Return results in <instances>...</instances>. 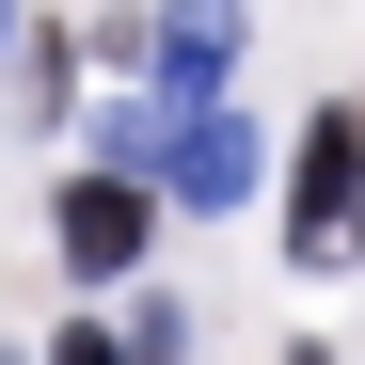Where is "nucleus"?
I'll use <instances>...</instances> for the list:
<instances>
[{"label":"nucleus","mask_w":365,"mask_h":365,"mask_svg":"<svg viewBox=\"0 0 365 365\" xmlns=\"http://www.w3.org/2000/svg\"><path fill=\"white\" fill-rule=\"evenodd\" d=\"M48 238H64V270H80V286H111V270H143L159 191H143V175H80V191L48 207Z\"/></svg>","instance_id":"1"},{"label":"nucleus","mask_w":365,"mask_h":365,"mask_svg":"<svg viewBox=\"0 0 365 365\" xmlns=\"http://www.w3.org/2000/svg\"><path fill=\"white\" fill-rule=\"evenodd\" d=\"M349 207H365V128H349V111H318V128H302V191H286V238H302V255H334V238H349Z\"/></svg>","instance_id":"2"},{"label":"nucleus","mask_w":365,"mask_h":365,"mask_svg":"<svg viewBox=\"0 0 365 365\" xmlns=\"http://www.w3.org/2000/svg\"><path fill=\"white\" fill-rule=\"evenodd\" d=\"M222 80H238V0H175L159 16V96L175 111H222Z\"/></svg>","instance_id":"3"},{"label":"nucleus","mask_w":365,"mask_h":365,"mask_svg":"<svg viewBox=\"0 0 365 365\" xmlns=\"http://www.w3.org/2000/svg\"><path fill=\"white\" fill-rule=\"evenodd\" d=\"M255 128H238V111H191V128H175V207H255Z\"/></svg>","instance_id":"4"},{"label":"nucleus","mask_w":365,"mask_h":365,"mask_svg":"<svg viewBox=\"0 0 365 365\" xmlns=\"http://www.w3.org/2000/svg\"><path fill=\"white\" fill-rule=\"evenodd\" d=\"M48 365H128V349H111V334H48Z\"/></svg>","instance_id":"5"},{"label":"nucleus","mask_w":365,"mask_h":365,"mask_svg":"<svg viewBox=\"0 0 365 365\" xmlns=\"http://www.w3.org/2000/svg\"><path fill=\"white\" fill-rule=\"evenodd\" d=\"M0 32H16V0H0Z\"/></svg>","instance_id":"6"}]
</instances>
